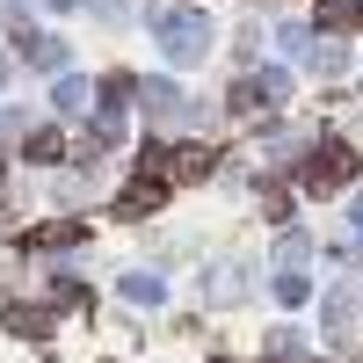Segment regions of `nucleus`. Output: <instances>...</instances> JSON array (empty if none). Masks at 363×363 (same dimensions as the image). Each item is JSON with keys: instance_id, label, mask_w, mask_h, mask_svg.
I'll return each mask as SVG.
<instances>
[{"instance_id": "2", "label": "nucleus", "mask_w": 363, "mask_h": 363, "mask_svg": "<svg viewBox=\"0 0 363 363\" xmlns=\"http://www.w3.org/2000/svg\"><path fill=\"white\" fill-rule=\"evenodd\" d=\"M349 174H356V153H349L342 138H327V145H313V153H306V189H313V196L342 189Z\"/></svg>"}, {"instance_id": "7", "label": "nucleus", "mask_w": 363, "mask_h": 363, "mask_svg": "<svg viewBox=\"0 0 363 363\" xmlns=\"http://www.w3.org/2000/svg\"><path fill=\"white\" fill-rule=\"evenodd\" d=\"M145 109H153L160 124H174V116L189 109V102H182V87H174V80H145Z\"/></svg>"}, {"instance_id": "12", "label": "nucleus", "mask_w": 363, "mask_h": 363, "mask_svg": "<svg viewBox=\"0 0 363 363\" xmlns=\"http://www.w3.org/2000/svg\"><path fill=\"white\" fill-rule=\"evenodd\" d=\"M58 109H87V80H58Z\"/></svg>"}, {"instance_id": "10", "label": "nucleus", "mask_w": 363, "mask_h": 363, "mask_svg": "<svg viewBox=\"0 0 363 363\" xmlns=\"http://www.w3.org/2000/svg\"><path fill=\"white\" fill-rule=\"evenodd\" d=\"M29 58H37V66H66V44H58V37H29Z\"/></svg>"}, {"instance_id": "8", "label": "nucleus", "mask_w": 363, "mask_h": 363, "mask_svg": "<svg viewBox=\"0 0 363 363\" xmlns=\"http://www.w3.org/2000/svg\"><path fill=\"white\" fill-rule=\"evenodd\" d=\"M211 160H218L211 145H182V153H174V182H203V174H211Z\"/></svg>"}, {"instance_id": "6", "label": "nucleus", "mask_w": 363, "mask_h": 363, "mask_svg": "<svg viewBox=\"0 0 363 363\" xmlns=\"http://www.w3.org/2000/svg\"><path fill=\"white\" fill-rule=\"evenodd\" d=\"M320 29L342 37V29H363V0H320Z\"/></svg>"}, {"instance_id": "5", "label": "nucleus", "mask_w": 363, "mask_h": 363, "mask_svg": "<svg viewBox=\"0 0 363 363\" xmlns=\"http://www.w3.org/2000/svg\"><path fill=\"white\" fill-rule=\"evenodd\" d=\"M80 233H87L80 218H51V225H29V233H22V247H73Z\"/></svg>"}, {"instance_id": "3", "label": "nucleus", "mask_w": 363, "mask_h": 363, "mask_svg": "<svg viewBox=\"0 0 363 363\" xmlns=\"http://www.w3.org/2000/svg\"><path fill=\"white\" fill-rule=\"evenodd\" d=\"M284 87H291V80H284L277 66H262V73H247V80L233 87V109H240V116H269V109L284 102Z\"/></svg>"}, {"instance_id": "9", "label": "nucleus", "mask_w": 363, "mask_h": 363, "mask_svg": "<svg viewBox=\"0 0 363 363\" xmlns=\"http://www.w3.org/2000/svg\"><path fill=\"white\" fill-rule=\"evenodd\" d=\"M58 153H66V138H58V131H37V138L22 145V160H37V167H51Z\"/></svg>"}, {"instance_id": "11", "label": "nucleus", "mask_w": 363, "mask_h": 363, "mask_svg": "<svg viewBox=\"0 0 363 363\" xmlns=\"http://www.w3.org/2000/svg\"><path fill=\"white\" fill-rule=\"evenodd\" d=\"M124 298H138V306H153V298H160V277H145V269H138V277H124Z\"/></svg>"}, {"instance_id": "1", "label": "nucleus", "mask_w": 363, "mask_h": 363, "mask_svg": "<svg viewBox=\"0 0 363 363\" xmlns=\"http://www.w3.org/2000/svg\"><path fill=\"white\" fill-rule=\"evenodd\" d=\"M153 37H160V51L174 58V66H196V58L218 44V29L203 22V8H160L153 15Z\"/></svg>"}, {"instance_id": "4", "label": "nucleus", "mask_w": 363, "mask_h": 363, "mask_svg": "<svg viewBox=\"0 0 363 363\" xmlns=\"http://www.w3.org/2000/svg\"><path fill=\"white\" fill-rule=\"evenodd\" d=\"M160 196H167V182L160 174H138L124 196H116V218H145V211H160Z\"/></svg>"}, {"instance_id": "13", "label": "nucleus", "mask_w": 363, "mask_h": 363, "mask_svg": "<svg viewBox=\"0 0 363 363\" xmlns=\"http://www.w3.org/2000/svg\"><path fill=\"white\" fill-rule=\"evenodd\" d=\"M0 80H8V66H0Z\"/></svg>"}, {"instance_id": "14", "label": "nucleus", "mask_w": 363, "mask_h": 363, "mask_svg": "<svg viewBox=\"0 0 363 363\" xmlns=\"http://www.w3.org/2000/svg\"><path fill=\"white\" fill-rule=\"evenodd\" d=\"M211 363H225V356H211Z\"/></svg>"}]
</instances>
